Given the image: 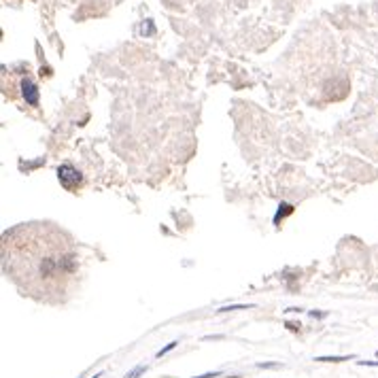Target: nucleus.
<instances>
[{
	"label": "nucleus",
	"mask_w": 378,
	"mask_h": 378,
	"mask_svg": "<svg viewBox=\"0 0 378 378\" xmlns=\"http://www.w3.org/2000/svg\"><path fill=\"white\" fill-rule=\"evenodd\" d=\"M143 370H145V368H143V366H140V368H136V370H134V372H132V374H127L126 378H134V376H138L140 372H143Z\"/></svg>",
	"instance_id": "423d86ee"
},
{
	"label": "nucleus",
	"mask_w": 378,
	"mask_h": 378,
	"mask_svg": "<svg viewBox=\"0 0 378 378\" xmlns=\"http://www.w3.org/2000/svg\"><path fill=\"white\" fill-rule=\"evenodd\" d=\"M2 249H9L4 257V270L25 283H41L43 289L49 285L60 287L64 280L76 277L79 255L68 240H62L57 229L43 226L19 227L11 236H4Z\"/></svg>",
	"instance_id": "f257e3e1"
},
{
	"label": "nucleus",
	"mask_w": 378,
	"mask_h": 378,
	"mask_svg": "<svg viewBox=\"0 0 378 378\" xmlns=\"http://www.w3.org/2000/svg\"><path fill=\"white\" fill-rule=\"evenodd\" d=\"M57 178H60L64 189H75L81 185V172L75 170L73 166H68V164H64L57 168Z\"/></svg>",
	"instance_id": "f03ea898"
},
{
	"label": "nucleus",
	"mask_w": 378,
	"mask_h": 378,
	"mask_svg": "<svg viewBox=\"0 0 378 378\" xmlns=\"http://www.w3.org/2000/svg\"><path fill=\"white\" fill-rule=\"evenodd\" d=\"M349 357H319L317 361H347Z\"/></svg>",
	"instance_id": "20e7f679"
},
{
	"label": "nucleus",
	"mask_w": 378,
	"mask_h": 378,
	"mask_svg": "<svg viewBox=\"0 0 378 378\" xmlns=\"http://www.w3.org/2000/svg\"><path fill=\"white\" fill-rule=\"evenodd\" d=\"M176 344H178V342H170V344H168V347H166V349H162V351H159V353H157V357H162V355H166V353H168V351H172V349H175V347H176Z\"/></svg>",
	"instance_id": "39448f33"
},
{
	"label": "nucleus",
	"mask_w": 378,
	"mask_h": 378,
	"mask_svg": "<svg viewBox=\"0 0 378 378\" xmlns=\"http://www.w3.org/2000/svg\"><path fill=\"white\" fill-rule=\"evenodd\" d=\"M22 96H24V100L28 102L30 106H36L38 104V89L34 85V81L32 79H22Z\"/></svg>",
	"instance_id": "7ed1b4c3"
}]
</instances>
